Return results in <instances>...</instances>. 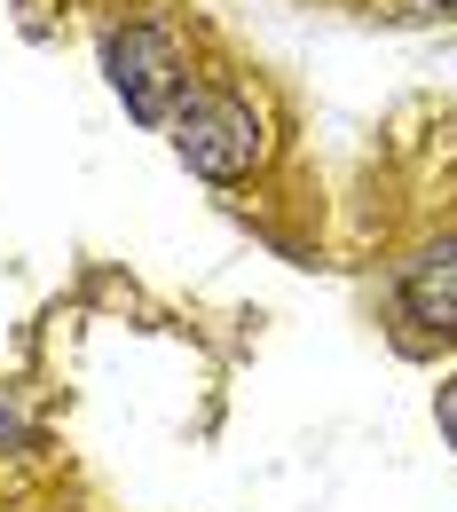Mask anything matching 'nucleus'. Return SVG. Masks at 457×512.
<instances>
[{"label": "nucleus", "instance_id": "39448f33", "mask_svg": "<svg viewBox=\"0 0 457 512\" xmlns=\"http://www.w3.org/2000/svg\"><path fill=\"white\" fill-rule=\"evenodd\" d=\"M434 426H442V442L457 449V371L442 379V394H434Z\"/></svg>", "mask_w": 457, "mask_h": 512}, {"label": "nucleus", "instance_id": "20e7f679", "mask_svg": "<svg viewBox=\"0 0 457 512\" xmlns=\"http://www.w3.org/2000/svg\"><path fill=\"white\" fill-rule=\"evenodd\" d=\"M32 442V418H24V394L0 386V449H24Z\"/></svg>", "mask_w": 457, "mask_h": 512}, {"label": "nucleus", "instance_id": "423d86ee", "mask_svg": "<svg viewBox=\"0 0 457 512\" xmlns=\"http://www.w3.org/2000/svg\"><path fill=\"white\" fill-rule=\"evenodd\" d=\"M426 8H457V0H426Z\"/></svg>", "mask_w": 457, "mask_h": 512}, {"label": "nucleus", "instance_id": "f03ea898", "mask_svg": "<svg viewBox=\"0 0 457 512\" xmlns=\"http://www.w3.org/2000/svg\"><path fill=\"white\" fill-rule=\"evenodd\" d=\"M103 71H111L119 103H127V111L142 119V127H166L174 95L190 87V64H182V40H174L166 24H119V32L103 40Z\"/></svg>", "mask_w": 457, "mask_h": 512}, {"label": "nucleus", "instance_id": "f257e3e1", "mask_svg": "<svg viewBox=\"0 0 457 512\" xmlns=\"http://www.w3.org/2000/svg\"><path fill=\"white\" fill-rule=\"evenodd\" d=\"M166 134H174L182 166L205 182H245L268 158V127L237 87H182L174 111H166Z\"/></svg>", "mask_w": 457, "mask_h": 512}, {"label": "nucleus", "instance_id": "7ed1b4c3", "mask_svg": "<svg viewBox=\"0 0 457 512\" xmlns=\"http://www.w3.org/2000/svg\"><path fill=\"white\" fill-rule=\"evenodd\" d=\"M394 300H402V316L418 323V331H457V237L442 245H426L418 260H402V284H394Z\"/></svg>", "mask_w": 457, "mask_h": 512}]
</instances>
